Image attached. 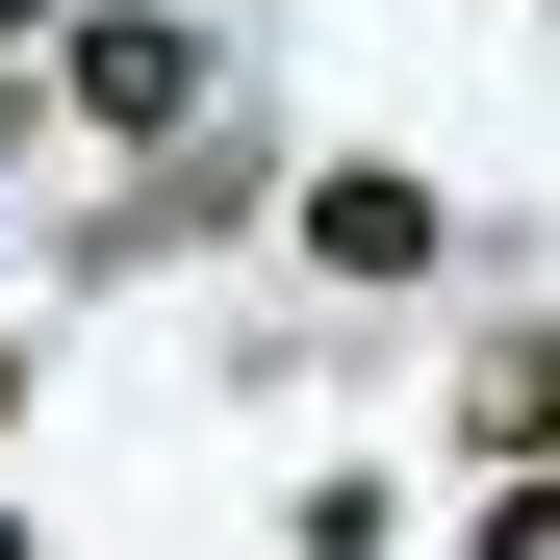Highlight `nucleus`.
I'll use <instances>...</instances> for the list:
<instances>
[{
    "label": "nucleus",
    "mask_w": 560,
    "mask_h": 560,
    "mask_svg": "<svg viewBox=\"0 0 560 560\" xmlns=\"http://www.w3.org/2000/svg\"><path fill=\"white\" fill-rule=\"evenodd\" d=\"M51 103H77V128H178V103H205V51H178L153 0H103V26L51 51Z\"/></svg>",
    "instance_id": "1"
},
{
    "label": "nucleus",
    "mask_w": 560,
    "mask_h": 560,
    "mask_svg": "<svg viewBox=\"0 0 560 560\" xmlns=\"http://www.w3.org/2000/svg\"><path fill=\"white\" fill-rule=\"evenodd\" d=\"M306 255H331V280H408V255H433V178H383V153L306 178Z\"/></svg>",
    "instance_id": "2"
},
{
    "label": "nucleus",
    "mask_w": 560,
    "mask_h": 560,
    "mask_svg": "<svg viewBox=\"0 0 560 560\" xmlns=\"http://www.w3.org/2000/svg\"><path fill=\"white\" fill-rule=\"evenodd\" d=\"M458 433H485V458H560V331H510L485 383H458Z\"/></svg>",
    "instance_id": "3"
},
{
    "label": "nucleus",
    "mask_w": 560,
    "mask_h": 560,
    "mask_svg": "<svg viewBox=\"0 0 560 560\" xmlns=\"http://www.w3.org/2000/svg\"><path fill=\"white\" fill-rule=\"evenodd\" d=\"M485 560H560V485H535V458H510V510H485Z\"/></svg>",
    "instance_id": "4"
},
{
    "label": "nucleus",
    "mask_w": 560,
    "mask_h": 560,
    "mask_svg": "<svg viewBox=\"0 0 560 560\" xmlns=\"http://www.w3.org/2000/svg\"><path fill=\"white\" fill-rule=\"evenodd\" d=\"M0 103H26V0H0Z\"/></svg>",
    "instance_id": "5"
},
{
    "label": "nucleus",
    "mask_w": 560,
    "mask_h": 560,
    "mask_svg": "<svg viewBox=\"0 0 560 560\" xmlns=\"http://www.w3.org/2000/svg\"><path fill=\"white\" fill-rule=\"evenodd\" d=\"M0 408H26V357H0Z\"/></svg>",
    "instance_id": "6"
},
{
    "label": "nucleus",
    "mask_w": 560,
    "mask_h": 560,
    "mask_svg": "<svg viewBox=\"0 0 560 560\" xmlns=\"http://www.w3.org/2000/svg\"><path fill=\"white\" fill-rule=\"evenodd\" d=\"M0 560H51V535H0Z\"/></svg>",
    "instance_id": "7"
}]
</instances>
